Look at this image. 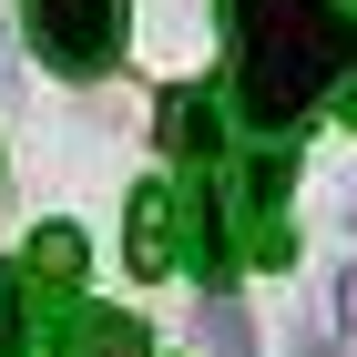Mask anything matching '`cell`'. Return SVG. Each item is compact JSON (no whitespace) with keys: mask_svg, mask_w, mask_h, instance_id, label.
I'll list each match as a JSON object with an SVG mask.
<instances>
[{"mask_svg":"<svg viewBox=\"0 0 357 357\" xmlns=\"http://www.w3.org/2000/svg\"><path fill=\"white\" fill-rule=\"evenodd\" d=\"M21 21H31V52L72 82L123 61V0H21Z\"/></svg>","mask_w":357,"mask_h":357,"instance_id":"2","label":"cell"},{"mask_svg":"<svg viewBox=\"0 0 357 357\" xmlns=\"http://www.w3.org/2000/svg\"><path fill=\"white\" fill-rule=\"evenodd\" d=\"M174 225H184V266L204 275V286H225V275H235V245H225V204H215V184H204V174H194V194H174Z\"/></svg>","mask_w":357,"mask_h":357,"instance_id":"4","label":"cell"},{"mask_svg":"<svg viewBox=\"0 0 357 357\" xmlns=\"http://www.w3.org/2000/svg\"><path fill=\"white\" fill-rule=\"evenodd\" d=\"M347 123H357V61H347Z\"/></svg>","mask_w":357,"mask_h":357,"instance_id":"11","label":"cell"},{"mask_svg":"<svg viewBox=\"0 0 357 357\" xmlns=\"http://www.w3.org/2000/svg\"><path fill=\"white\" fill-rule=\"evenodd\" d=\"M286 194H296V143H266L245 164V266H296V215H286Z\"/></svg>","mask_w":357,"mask_h":357,"instance_id":"3","label":"cell"},{"mask_svg":"<svg viewBox=\"0 0 357 357\" xmlns=\"http://www.w3.org/2000/svg\"><path fill=\"white\" fill-rule=\"evenodd\" d=\"M174 266V184H133V275Z\"/></svg>","mask_w":357,"mask_h":357,"instance_id":"6","label":"cell"},{"mask_svg":"<svg viewBox=\"0 0 357 357\" xmlns=\"http://www.w3.org/2000/svg\"><path fill=\"white\" fill-rule=\"evenodd\" d=\"M72 357H153V337H143L133 317H82V327H72Z\"/></svg>","mask_w":357,"mask_h":357,"instance_id":"9","label":"cell"},{"mask_svg":"<svg viewBox=\"0 0 357 357\" xmlns=\"http://www.w3.org/2000/svg\"><path fill=\"white\" fill-rule=\"evenodd\" d=\"M0 82H10V31H0Z\"/></svg>","mask_w":357,"mask_h":357,"instance_id":"12","label":"cell"},{"mask_svg":"<svg viewBox=\"0 0 357 357\" xmlns=\"http://www.w3.org/2000/svg\"><path fill=\"white\" fill-rule=\"evenodd\" d=\"M204 337H215V357H255V327H245V306H225V296H215V317H204Z\"/></svg>","mask_w":357,"mask_h":357,"instance_id":"10","label":"cell"},{"mask_svg":"<svg viewBox=\"0 0 357 357\" xmlns=\"http://www.w3.org/2000/svg\"><path fill=\"white\" fill-rule=\"evenodd\" d=\"M82 266H92L82 225H41V235H31V255H21V275H31V286H82Z\"/></svg>","mask_w":357,"mask_h":357,"instance_id":"7","label":"cell"},{"mask_svg":"<svg viewBox=\"0 0 357 357\" xmlns=\"http://www.w3.org/2000/svg\"><path fill=\"white\" fill-rule=\"evenodd\" d=\"M225 31H235V112L255 133H296L357 61L347 0H225Z\"/></svg>","mask_w":357,"mask_h":357,"instance_id":"1","label":"cell"},{"mask_svg":"<svg viewBox=\"0 0 357 357\" xmlns=\"http://www.w3.org/2000/svg\"><path fill=\"white\" fill-rule=\"evenodd\" d=\"M0 357H52L41 327H31V275H21V266L0 275Z\"/></svg>","mask_w":357,"mask_h":357,"instance_id":"8","label":"cell"},{"mask_svg":"<svg viewBox=\"0 0 357 357\" xmlns=\"http://www.w3.org/2000/svg\"><path fill=\"white\" fill-rule=\"evenodd\" d=\"M153 123H164V143H174V153H184L194 174L215 164V143H225V123H215V102H204V92H194V82H174V92H164V112H153Z\"/></svg>","mask_w":357,"mask_h":357,"instance_id":"5","label":"cell"}]
</instances>
